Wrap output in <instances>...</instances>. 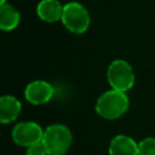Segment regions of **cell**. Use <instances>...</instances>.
Instances as JSON below:
<instances>
[{"instance_id":"obj_1","label":"cell","mask_w":155,"mask_h":155,"mask_svg":"<svg viewBox=\"0 0 155 155\" xmlns=\"http://www.w3.org/2000/svg\"><path fill=\"white\" fill-rule=\"evenodd\" d=\"M130 99L126 92L110 88L97 98L94 110L105 120H116L127 111Z\"/></svg>"},{"instance_id":"obj_2","label":"cell","mask_w":155,"mask_h":155,"mask_svg":"<svg viewBox=\"0 0 155 155\" xmlns=\"http://www.w3.org/2000/svg\"><path fill=\"white\" fill-rule=\"evenodd\" d=\"M42 143L47 155H65L71 147L73 134L65 125L53 124L45 128Z\"/></svg>"},{"instance_id":"obj_3","label":"cell","mask_w":155,"mask_h":155,"mask_svg":"<svg viewBox=\"0 0 155 155\" xmlns=\"http://www.w3.org/2000/svg\"><path fill=\"white\" fill-rule=\"evenodd\" d=\"M61 22L68 31L73 34H84L90 27L91 17L87 8L82 4L70 1L64 5Z\"/></svg>"},{"instance_id":"obj_4","label":"cell","mask_w":155,"mask_h":155,"mask_svg":"<svg viewBox=\"0 0 155 155\" xmlns=\"http://www.w3.org/2000/svg\"><path fill=\"white\" fill-rule=\"evenodd\" d=\"M107 80L111 88L127 92L134 85V71L125 59H114L107 68Z\"/></svg>"},{"instance_id":"obj_5","label":"cell","mask_w":155,"mask_h":155,"mask_svg":"<svg viewBox=\"0 0 155 155\" xmlns=\"http://www.w3.org/2000/svg\"><path fill=\"white\" fill-rule=\"evenodd\" d=\"M42 127L35 121H22L15 125L11 132L12 140L23 148H28L31 144L42 140L44 137Z\"/></svg>"},{"instance_id":"obj_6","label":"cell","mask_w":155,"mask_h":155,"mask_svg":"<svg viewBox=\"0 0 155 155\" xmlns=\"http://www.w3.org/2000/svg\"><path fill=\"white\" fill-rule=\"evenodd\" d=\"M53 94V86L45 80H34L24 88V98L33 105H42L48 103Z\"/></svg>"},{"instance_id":"obj_7","label":"cell","mask_w":155,"mask_h":155,"mask_svg":"<svg viewBox=\"0 0 155 155\" xmlns=\"http://www.w3.org/2000/svg\"><path fill=\"white\" fill-rule=\"evenodd\" d=\"M63 8L64 5L59 0H41L36 5V15L44 22L54 23L61 21Z\"/></svg>"},{"instance_id":"obj_8","label":"cell","mask_w":155,"mask_h":155,"mask_svg":"<svg viewBox=\"0 0 155 155\" xmlns=\"http://www.w3.org/2000/svg\"><path fill=\"white\" fill-rule=\"evenodd\" d=\"M109 155H139L138 143L126 134L113 137L108 147Z\"/></svg>"},{"instance_id":"obj_9","label":"cell","mask_w":155,"mask_h":155,"mask_svg":"<svg viewBox=\"0 0 155 155\" xmlns=\"http://www.w3.org/2000/svg\"><path fill=\"white\" fill-rule=\"evenodd\" d=\"M21 111L22 104L16 97L5 94L0 98V122L2 125L16 121Z\"/></svg>"},{"instance_id":"obj_10","label":"cell","mask_w":155,"mask_h":155,"mask_svg":"<svg viewBox=\"0 0 155 155\" xmlns=\"http://www.w3.org/2000/svg\"><path fill=\"white\" fill-rule=\"evenodd\" d=\"M21 22L19 11L11 4L0 5V28L5 31L13 30Z\"/></svg>"},{"instance_id":"obj_11","label":"cell","mask_w":155,"mask_h":155,"mask_svg":"<svg viewBox=\"0 0 155 155\" xmlns=\"http://www.w3.org/2000/svg\"><path fill=\"white\" fill-rule=\"evenodd\" d=\"M139 155H155V137H147L138 142Z\"/></svg>"},{"instance_id":"obj_12","label":"cell","mask_w":155,"mask_h":155,"mask_svg":"<svg viewBox=\"0 0 155 155\" xmlns=\"http://www.w3.org/2000/svg\"><path fill=\"white\" fill-rule=\"evenodd\" d=\"M25 155H47V150L41 140L25 148Z\"/></svg>"},{"instance_id":"obj_13","label":"cell","mask_w":155,"mask_h":155,"mask_svg":"<svg viewBox=\"0 0 155 155\" xmlns=\"http://www.w3.org/2000/svg\"><path fill=\"white\" fill-rule=\"evenodd\" d=\"M4 4H6V0H0V5H4Z\"/></svg>"}]
</instances>
